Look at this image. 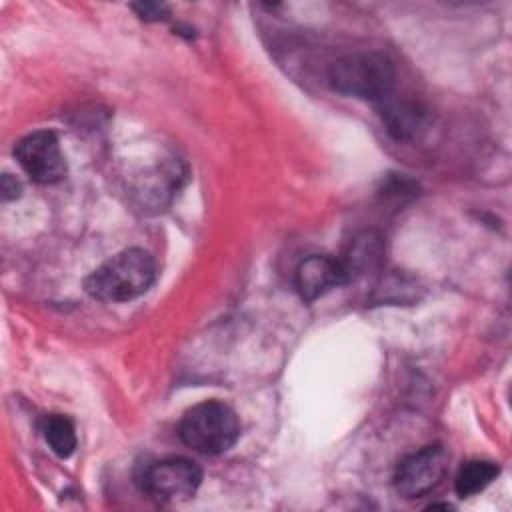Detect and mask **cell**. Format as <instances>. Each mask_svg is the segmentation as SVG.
<instances>
[{
  "instance_id": "6da1fadb",
  "label": "cell",
  "mask_w": 512,
  "mask_h": 512,
  "mask_svg": "<svg viewBox=\"0 0 512 512\" xmlns=\"http://www.w3.org/2000/svg\"><path fill=\"white\" fill-rule=\"evenodd\" d=\"M156 276L152 256L142 248H128L98 266L84 282L86 292L102 302H128L144 294Z\"/></svg>"
},
{
  "instance_id": "7a4b0ae2",
  "label": "cell",
  "mask_w": 512,
  "mask_h": 512,
  "mask_svg": "<svg viewBox=\"0 0 512 512\" xmlns=\"http://www.w3.org/2000/svg\"><path fill=\"white\" fill-rule=\"evenodd\" d=\"M328 80L340 94L380 102L394 86V64L382 52H354L330 66Z\"/></svg>"
},
{
  "instance_id": "3957f363",
  "label": "cell",
  "mask_w": 512,
  "mask_h": 512,
  "mask_svg": "<svg viewBox=\"0 0 512 512\" xmlns=\"http://www.w3.org/2000/svg\"><path fill=\"white\" fill-rule=\"evenodd\" d=\"M178 434L196 452L222 454L236 444L240 424L230 406L218 400H206L182 416Z\"/></svg>"
},
{
  "instance_id": "277c9868",
  "label": "cell",
  "mask_w": 512,
  "mask_h": 512,
  "mask_svg": "<svg viewBox=\"0 0 512 512\" xmlns=\"http://www.w3.org/2000/svg\"><path fill=\"white\" fill-rule=\"evenodd\" d=\"M202 482V470L188 458H164L144 468L142 490L158 502L174 504L192 498Z\"/></svg>"
},
{
  "instance_id": "5b68a950",
  "label": "cell",
  "mask_w": 512,
  "mask_h": 512,
  "mask_svg": "<svg viewBox=\"0 0 512 512\" xmlns=\"http://www.w3.org/2000/svg\"><path fill=\"white\" fill-rule=\"evenodd\" d=\"M14 156L22 170L38 184H54L66 174V160L54 132L38 130L24 136L16 144Z\"/></svg>"
},
{
  "instance_id": "8992f818",
  "label": "cell",
  "mask_w": 512,
  "mask_h": 512,
  "mask_svg": "<svg viewBox=\"0 0 512 512\" xmlns=\"http://www.w3.org/2000/svg\"><path fill=\"white\" fill-rule=\"evenodd\" d=\"M446 472V452L442 446H424L406 456L394 472V488L404 498H420L440 484Z\"/></svg>"
},
{
  "instance_id": "52a82bcc",
  "label": "cell",
  "mask_w": 512,
  "mask_h": 512,
  "mask_svg": "<svg viewBox=\"0 0 512 512\" xmlns=\"http://www.w3.org/2000/svg\"><path fill=\"white\" fill-rule=\"evenodd\" d=\"M384 252H386V244L380 232L364 230L356 234L350 240V246L346 248L344 258L338 260L344 272V282L376 272L384 262Z\"/></svg>"
},
{
  "instance_id": "ba28073f",
  "label": "cell",
  "mask_w": 512,
  "mask_h": 512,
  "mask_svg": "<svg viewBox=\"0 0 512 512\" xmlns=\"http://www.w3.org/2000/svg\"><path fill=\"white\" fill-rule=\"evenodd\" d=\"M340 284H346L342 266L330 256H308L296 268V288L306 302L320 298L326 290Z\"/></svg>"
},
{
  "instance_id": "9c48e42d",
  "label": "cell",
  "mask_w": 512,
  "mask_h": 512,
  "mask_svg": "<svg viewBox=\"0 0 512 512\" xmlns=\"http://www.w3.org/2000/svg\"><path fill=\"white\" fill-rule=\"evenodd\" d=\"M382 102V118L388 126V130L396 136V138H406L412 136L422 120V114L416 106L408 104V102H398L392 100L390 94L380 100Z\"/></svg>"
},
{
  "instance_id": "30bf717a",
  "label": "cell",
  "mask_w": 512,
  "mask_h": 512,
  "mask_svg": "<svg viewBox=\"0 0 512 512\" xmlns=\"http://www.w3.org/2000/svg\"><path fill=\"white\" fill-rule=\"evenodd\" d=\"M500 468L494 462L488 460H470L466 462L458 474H456V492L458 496L466 498V496H474L478 492H482L496 476H498Z\"/></svg>"
},
{
  "instance_id": "8fae6325",
  "label": "cell",
  "mask_w": 512,
  "mask_h": 512,
  "mask_svg": "<svg viewBox=\"0 0 512 512\" xmlns=\"http://www.w3.org/2000/svg\"><path fill=\"white\" fill-rule=\"evenodd\" d=\"M42 434L52 452L60 458H68L76 448L74 424L62 414H50L42 420Z\"/></svg>"
},
{
  "instance_id": "7c38bea8",
  "label": "cell",
  "mask_w": 512,
  "mask_h": 512,
  "mask_svg": "<svg viewBox=\"0 0 512 512\" xmlns=\"http://www.w3.org/2000/svg\"><path fill=\"white\" fill-rule=\"evenodd\" d=\"M416 282L400 276V274H390L388 278L382 280V284L378 286V300L380 302H412L416 300Z\"/></svg>"
},
{
  "instance_id": "4fadbf2b",
  "label": "cell",
  "mask_w": 512,
  "mask_h": 512,
  "mask_svg": "<svg viewBox=\"0 0 512 512\" xmlns=\"http://www.w3.org/2000/svg\"><path fill=\"white\" fill-rule=\"evenodd\" d=\"M132 8L138 12L140 18L144 20H160V18H166V8L160 6V4H154V2H138V4H132Z\"/></svg>"
},
{
  "instance_id": "5bb4252c",
  "label": "cell",
  "mask_w": 512,
  "mask_h": 512,
  "mask_svg": "<svg viewBox=\"0 0 512 512\" xmlns=\"http://www.w3.org/2000/svg\"><path fill=\"white\" fill-rule=\"evenodd\" d=\"M20 194V184L16 178H12L10 174H4L2 176V196L4 200H12Z\"/></svg>"
}]
</instances>
